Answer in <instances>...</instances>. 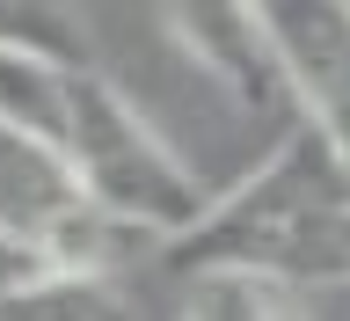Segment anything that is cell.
I'll return each mask as SVG.
<instances>
[{"instance_id":"cell-1","label":"cell","mask_w":350,"mask_h":321,"mask_svg":"<svg viewBox=\"0 0 350 321\" xmlns=\"http://www.w3.org/2000/svg\"><path fill=\"white\" fill-rule=\"evenodd\" d=\"M175 278H212V270H248V278L284 285H336L350 278V161L343 146L314 125H292L270 146L256 175H241L190 234L168 241Z\"/></svg>"},{"instance_id":"cell-2","label":"cell","mask_w":350,"mask_h":321,"mask_svg":"<svg viewBox=\"0 0 350 321\" xmlns=\"http://www.w3.org/2000/svg\"><path fill=\"white\" fill-rule=\"evenodd\" d=\"M66 161L81 175V190L109 212L153 227L161 241L190 234L212 212L204 183L190 175V161L153 131V117H139L124 88L103 66H73V117H66Z\"/></svg>"},{"instance_id":"cell-3","label":"cell","mask_w":350,"mask_h":321,"mask_svg":"<svg viewBox=\"0 0 350 321\" xmlns=\"http://www.w3.org/2000/svg\"><path fill=\"white\" fill-rule=\"evenodd\" d=\"M161 8V29L183 59L204 73V81L226 95L234 110L262 117V110L292 103L278 73V51H270V22H262V0H153Z\"/></svg>"},{"instance_id":"cell-4","label":"cell","mask_w":350,"mask_h":321,"mask_svg":"<svg viewBox=\"0 0 350 321\" xmlns=\"http://www.w3.org/2000/svg\"><path fill=\"white\" fill-rule=\"evenodd\" d=\"M262 22L299 125L328 131L350 161V0H262Z\"/></svg>"},{"instance_id":"cell-5","label":"cell","mask_w":350,"mask_h":321,"mask_svg":"<svg viewBox=\"0 0 350 321\" xmlns=\"http://www.w3.org/2000/svg\"><path fill=\"white\" fill-rule=\"evenodd\" d=\"M81 197L88 190H81V175H73L59 139L0 125V234L8 241H22V248L44 263V241L66 227V212H73Z\"/></svg>"},{"instance_id":"cell-6","label":"cell","mask_w":350,"mask_h":321,"mask_svg":"<svg viewBox=\"0 0 350 321\" xmlns=\"http://www.w3.org/2000/svg\"><path fill=\"white\" fill-rule=\"evenodd\" d=\"M0 321H139L131 292L103 270H29L0 285Z\"/></svg>"},{"instance_id":"cell-7","label":"cell","mask_w":350,"mask_h":321,"mask_svg":"<svg viewBox=\"0 0 350 321\" xmlns=\"http://www.w3.org/2000/svg\"><path fill=\"white\" fill-rule=\"evenodd\" d=\"M66 117H73V66L44 51H0V125L66 146Z\"/></svg>"},{"instance_id":"cell-8","label":"cell","mask_w":350,"mask_h":321,"mask_svg":"<svg viewBox=\"0 0 350 321\" xmlns=\"http://www.w3.org/2000/svg\"><path fill=\"white\" fill-rule=\"evenodd\" d=\"M183 321H306V307H299V285H284V278L212 270V278H190V314Z\"/></svg>"},{"instance_id":"cell-9","label":"cell","mask_w":350,"mask_h":321,"mask_svg":"<svg viewBox=\"0 0 350 321\" xmlns=\"http://www.w3.org/2000/svg\"><path fill=\"white\" fill-rule=\"evenodd\" d=\"M0 51H44L59 66H95L88 15L73 0H0Z\"/></svg>"}]
</instances>
